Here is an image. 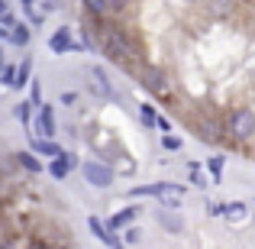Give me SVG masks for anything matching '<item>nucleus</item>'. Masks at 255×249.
<instances>
[{
	"label": "nucleus",
	"instance_id": "1",
	"mask_svg": "<svg viewBox=\"0 0 255 249\" xmlns=\"http://www.w3.org/2000/svg\"><path fill=\"white\" fill-rule=\"evenodd\" d=\"M100 49H104V55L110 58L113 65H120V68H129V65L136 62L132 42L123 36V29H117V26H104V29H100Z\"/></svg>",
	"mask_w": 255,
	"mask_h": 249
},
{
	"label": "nucleus",
	"instance_id": "2",
	"mask_svg": "<svg viewBox=\"0 0 255 249\" xmlns=\"http://www.w3.org/2000/svg\"><path fill=\"white\" fill-rule=\"evenodd\" d=\"M230 133H233V139H239V143L252 139L255 136V110H249V107L233 110L230 113Z\"/></svg>",
	"mask_w": 255,
	"mask_h": 249
},
{
	"label": "nucleus",
	"instance_id": "3",
	"mask_svg": "<svg viewBox=\"0 0 255 249\" xmlns=\"http://www.w3.org/2000/svg\"><path fill=\"white\" fill-rule=\"evenodd\" d=\"M81 172H84L87 185H94V188H110L113 185V168L97 162V159H87V162L81 165Z\"/></svg>",
	"mask_w": 255,
	"mask_h": 249
},
{
	"label": "nucleus",
	"instance_id": "4",
	"mask_svg": "<svg viewBox=\"0 0 255 249\" xmlns=\"http://www.w3.org/2000/svg\"><path fill=\"white\" fill-rule=\"evenodd\" d=\"M32 136L36 139H52L55 136V113H52L49 104L39 107V120H36V126H32Z\"/></svg>",
	"mask_w": 255,
	"mask_h": 249
},
{
	"label": "nucleus",
	"instance_id": "5",
	"mask_svg": "<svg viewBox=\"0 0 255 249\" xmlns=\"http://www.w3.org/2000/svg\"><path fill=\"white\" fill-rule=\"evenodd\" d=\"M142 87H145L149 94H158V97H168V94H171L168 78H165L158 68H145V71H142Z\"/></svg>",
	"mask_w": 255,
	"mask_h": 249
},
{
	"label": "nucleus",
	"instance_id": "6",
	"mask_svg": "<svg viewBox=\"0 0 255 249\" xmlns=\"http://www.w3.org/2000/svg\"><path fill=\"white\" fill-rule=\"evenodd\" d=\"M87 227H91V233H94V237H97L104 246H110V249H126V246L117 240V233L107 230V224H104L100 217H87Z\"/></svg>",
	"mask_w": 255,
	"mask_h": 249
},
{
	"label": "nucleus",
	"instance_id": "7",
	"mask_svg": "<svg viewBox=\"0 0 255 249\" xmlns=\"http://www.w3.org/2000/svg\"><path fill=\"white\" fill-rule=\"evenodd\" d=\"M49 49L55 52V55H65V52L78 49V42L71 39V29H68V26H62V29H55V36L49 39Z\"/></svg>",
	"mask_w": 255,
	"mask_h": 249
},
{
	"label": "nucleus",
	"instance_id": "8",
	"mask_svg": "<svg viewBox=\"0 0 255 249\" xmlns=\"http://www.w3.org/2000/svg\"><path fill=\"white\" fill-rule=\"evenodd\" d=\"M155 198L162 201L165 207H174V211H178V207H181V188L168 185V181H158V185H155Z\"/></svg>",
	"mask_w": 255,
	"mask_h": 249
},
{
	"label": "nucleus",
	"instance_id": "9",
	"mask_svg": "<svg viewBox=\"0 0 255 249\" xmlns=\"http://www.w3.org/2000/svg\"><path fill=\"white\" fill-rule=\"evenodd\" d=\"M75 165H78V159L71 156V152H62V156H55L49 162V175H52V178H68V172Z\"/></svg>",
	"mask_w": 255,
	"mask_h": 249
},
{
	"label": "nucleus",
	"instance_id": "10",
	"mask_svg": "<svg viewBox=\"0 0 255 249\" xmlns=\"http://www.w3.org/2000/svg\"><path fill=\"white\" fill-rule=\"evenodd\" d=\"M87 75H91V91L94 94H100V97H113V84H110V78H107L104 68H91Z\"/></svg>",
	"mask_w": 255,
	"mask_h": 249
},
{
	"label": "nucleus",
	"instance_id": "11",
	"mask_svg": "<svg viewBox=\"0 0 255 249\" xmlns=\"http://www.w3.org/2000/svg\"><path fill=\"white\" fill-rule=\"evenodd\" d=\"M32 152L42 156V159H55V156H62L65 149L55 143V139H32Z\"/></svg>",
	"mask_w": 255,
	"mask_h": 249
},
{
	"label": "nucleus",
	"instance_id": "12",
	"mask_svg": "<svg viewBox=\"0 0 255 249\" xmlns=\"http://www.w3.org/2000/svg\"><path fill=\"white\" fill-rule=\"evenodd\" d=\"M197 139H204V143H223V133H220L217 123L200 120V123H197Z\"/></svg>",
	"mask_w": 255,
	"mask_h": 249
},
{
	"label": "nucleus",
	"instance_id": "13",
	"mask_svg": "<svg viewBox=\"0 0 255 249\" xmlns=\"http://www.w3.org/2000/svg\"><path fill=\"white\" fill-rule=\"evenodd\" d=\"M6 39H10L13 45H29L32 32H29V26H26V23H10V29H6Z\"/></svg>",
	"mask_w": 255,
	"mask_h": 249
},
{
	"label": "nucleus",
	"instance_id": "14",
	"mask_svg": "<svg viewBox=\"0 0 255 249\" xmlns=\"http://www.w3.org/2000/svg\"><path fill=\"white\" fill-rule=\"evenodd\" d=\"M136 207H123V214H117V217H113L110 220V224H107V230H110V233H117V230H123V227H129L132 224V220H136Z\"/></svg>",
	"mask_w": 255,
	"mask_h": 249
},
{
	"label": "nucleus",
	"instance_id": "15",
	"mask_svg": "<svg viewBox=\"0 0 255 249\" xmlns=\"http://www.w3.org/2000/svg\"><path fill=\"white\" fill-rule=\"evenodd\" d=\"M29 78H32V62H29V58H23V65L13 71V84L10 87H13V91H19V87L29 84Z\"/></svg>",
	"mask_w": 255,
	"mask_h": 249
},
{
	"label": "nucleus",
	"instance_id": "16",
	"mask_svg": "<svg viewBox=\"0 0 255 249\" xmlns=\"http://www.w3.org/2000/svg\"><path fill=\"white\" fill-rule=\"evenodd\" d=\"M16 162L26 168V172H42V162H39V156L36 152H19L16 156Z\"/></svg>",
	"mask_w": 255,
	"mask_h": 249
},
{
	"label": "nucleus",
	"instance_id": "17",
	"mask_svg": "<svg viewBox=\"0 0 255 249\" xmlns=\"http://www.w3.org/2000/svg\"><path fill=\"white\" fill-rule=\"evenodd\" d=\"M81 3H84V10L91 13V16H97V19H104L107 13H110L107 10V0H81Z\"/></svg>",
	"mask_w": 255,
	"mask_h": 249
},
{
	"label": "nucleus",
	"instance_id": "18",
	"mask_svg": "<svg viewBox=\"0 0 255 249\" xmlns=\"http://www.w3.org/2000/svg\"><path fill=\"white\" fill-rule=\"evenodd\" d=\"M246 211H249V207H246L243 201H233V204H223V214H226L230 220H243V217H246Z\"/></svg>",
	"mask_w": 255,
	"mask_h": 249
},
{
	"label": "nucleus",
	"instance_id": "19",
	"mask_svg": "<svg viewBox=\"0 0 255 249\" xmlns=\"http://www.w3.org/2000/svg\"><path fill=\"white\" fill-rule=\"evenodd\" d=\"M139 120H142V126H155V107L152 104H139Z\"/></svg>",
	"mask_w": 255,
	"mask_h": 249
},
{
	"label": "nucleus",
	"instance_id": "20",
	"mask_svg": "<svg viewBox=\"0 0 255 249\" xmlns=\"http://www.w3.org/2000/svg\"><path fill=\"white\" fill-rule=\"evenodd\" d=\"M223 165H226V159H223V156H213V159H207V168H210L213 181H220V178H223Z\"/></svg>",
	"mask_w": 255,
	"mask_h": 249
},
{
	"label": "nucleus",
	"instance_id": "21",
	"mask_svg": "<svg viewBox=\"0 0 255 249\" xmlns=\"http://www.w3.org/2000/svg\"><path fill=\"white\" fill-rule=\"evenodd\" d=\"M210 13H213V16H226V13H233V0H210Z\"/></svg>",
	"mask_w": 255,
	"mask_h": 249
},
{
	"label": "nucleus",
	"instance_id": "22",
	"mask_svg": "<svg viewBox=\"0 0 255 249\" xmlns=\"http://www.w3.org/2000/svg\"><path fill=\"white\" fill-rule=\"evenodd\" d=\"M158 220H162V227H165V230H174V233H181V230H184L181 217H168V214H158Z\"/></svg>",
	"mask_w": 255,
	"mask_h": 249
},
{
	"label": "nucleus",
	"instance_id": "23",
	"mask_svg": "<svg viewBox=\"0 0 255 249\" xmlns=\"http://www.w3.org/2000/svg\"><path fill=\"white\" fill-rule=\"evenodd\" d=\"M29 107H32V104H26V100H19V104L13 107V117H16L19 123H29Z\"/></svg>",
	"mask_w": 255,
	"mask_h": 249
},
{
	"label": "nucleus",
	"instance_id": "24",
	"mask_svg": "<svg viewBox=\"0 0 255 249\" xmlns=\"http://www.w3.org/2000/svg\"><path fill=\"white\" fill-rule=\"evenodd\" d=\"M107 10H113V13H126V10H129V0H107Z\"/></svg>",
	"mask_w": 255,
	"mask_h": 249
},
{
	"label": "nucleus",
	"instance_id": "25",
	"mask_svg": "<svg viewBox=\"0 0 255 249\" xmlns=\"http://www.w3.org/2000/svg\"><path fill=\"white\" fill-rule=\"evenodd\" d=\"M132 198H155V185H149V188H132Z\"/></svg>",
	"mask_w": 255,
	"mask_h": 249
},
{
	"label": "nucleus",
	"instance_id": "26",
	"mask_svg": "<svg viewBox=\"0 0 255 249\" xmlns=\"http://www.w3.org/2000/svg\"><path fill=\"white\" fill-rule=\"evenodd\" d=\"M29 87H32V107H42V91H39V81L29 78Z\"/></svg>",
	"mask_w": 255,
	"mask_h": 249
},
{
	"label": "nucleus",
	"instance_id": "27",
	"mask_svg": "<svg viewBox=\"0 0 255 249\" xmlns=\"http://www.w3.org/2000/svg\"><path fill=\"white\" fill-rule=\"evenodd\" d=\"M162 146H165V149H171V152H178L181 149V139L178 136H162Z\"/></svg>",
	"mask_w": 255,
	"mask_h": 249
},
{
	"label": "nucleus",
	"instance_id": "28",
	"mask_svg": "<svg viewBox=\"0 0 255 249\" xmlns=\"http://www.w3.org/2000/svg\"><path fill=\"white\" fill-rule=\"evenodd\" d=\"M0 81H3L6 87L13 84V68H10V65H3V68H0Z\"/></svg>",
	"mask_w": 255,
	"mask_h": 249
},
{
	"label": "nucleus",
	"instance_id": "29",
	"mask_svg": "<svg viewBox=\"0 0 255 249\" xmlns=\"http://www.w3.org/2000/svg\"><path fill=\"white\" fill-rule=\"evenodd\" d=\"M139 237H142V233H139V230H136L132 224L126 227V243H139Z\"/></svg>",
	"mask_w": 255,
	"mask_h": 249
},
{
	"label": "nucleus",
	"instance_id": "30",
	"mask_svg": "<svg viewBox=\"0 0 255 249\" xmlns=\"http://www.w3.org/2000/svg\"><path fill=\"white\" fill-rule=\"evenodd\" d=\"M75 100H78V94H75V91H65V94H62V104H65V107H71Z\"/></svg>",
	"mask_w": 255,
	"mask_h": 249
},
{
	"label": "nucleus",
	"instance_id": "31",
	"mask_svg": "<svg viewBox=\"0 0 255 249\" xmlns=\"http://www.w3.org/2000/svg\"><path fill=\"white\" fill-rule=\"evenodd\" d=\"M45 13H52V10H58V6H62V0H45Z\"/></svg>",
	"mask_w": 255,
	"mask_h": 249
},
{
	"label": "nucleus",
	"instance_id": "32",
	"mask_svg": "<svg viewBox=\"0 0 255 249\" xmlns=\"http://www.w3.org/2000/svg\"><path fill=\"white\" fill-rule=\"evenodd\" d=\"M3 39H6V29H3V26H0V42H3Z\"/></svg>",
	"mask_w": 255,
	"mask_h": 249
},
{
	"label": "nucleus",
	"instance_id": "33",
	"mask_svg": "<svg viewBox=\"0 0 255 249\" xmlns=\"http://www.w3.org/2000/svg\"><path fill=\"white\" fill-rule=\"evenodd\" d=\"M0 68H3V49H0Z\"/></svg>",
	"mask_w": 255,
	"mask_h": 249
},
{
	"label": "nucleus",
	"instance_id": "34",
	"mask_svg": "<svg viewBox=\"0 0 255 249\" xmlns=\"http://www.w3.org/2000/svg\"><path fill=\"white\" fill-rule=\"evenodd\" d=\"M0 249H13V246H6V243H0Z\"/></svg>",
	"mask_w": 255,
	"mask_h": 249
},
{
	"label": "nucleus",
	"instance_id": "35",
	"mask_svg": "<svg viewBox=\"0 0 255 249\" xmlns=\"http://www.w3.org/2000/svg\"><path fill=\"white\" fill-rule=\"evenodd\" d=\"M191 3H207V0H191Z\"/></svg>",
	"mask_w": 255,
	"mask_h": 249
},
{
	"label": "nucleus",
	"instance_id": "36",
	"mask_svg": "<svg viewBox=\"0 0 255 249\" xmlns=\"http://www.w3.org/2000/svg\"><path fill=\"white\" fill-rule=\"evenodd\" d=\"M29 3H32V0H23V6H29Z\"/></svg>",
	"mask_w": 255,
	"mask_h": 249
}]
</instances>
